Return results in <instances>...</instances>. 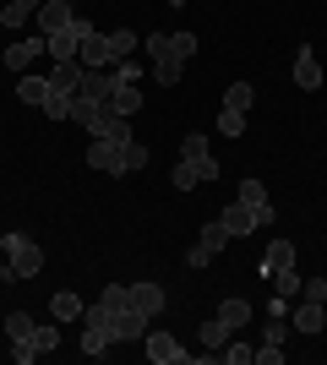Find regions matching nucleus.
I'll return each mask as SVG.
<instances>
[{
  "label": "nucleus",
  "mask_w": 327,
  "mask_h": 365,
  "mask_svg": "<svg viewBox=\"0 0 327 365\" xmlns=\"http://www.w3.org/2000/svg\"><path fill=\"white\" fill-rule=\"evenodd\" d=\"M240 202H246V207H273V197H267V185L256 180V175H246V180H240Z\"/></svg>",
  "instance_id": "obj_28"
},
{
  "label": "nucleus",
  "mask_w": 327,
  "mask_h": 365,
  "mask_svg": "<svg viewBox=\"0 0 327 365\" xmlns=\"http://www.w3.org/2000/svg\"><path fill=\"white\" fill-rule=\"evenodd\" d=\"M295 88H306V93L322 88V61H316L311 44H295Z\"/></svg>",
  "instance_id": "obj_9"
},
{
  "label": "nucleus",
  "mask_w": 327,
  "mask_h": 365,
  "mask_svg": "<svg viewBox=\"0 0 327 365\" xmlns=\"http://www.w3.org/2000/svg\"><path fill=\"white\" fill-rule=\"evenodd\" d=\"M164 6H186V0H164Z\"/></svg>",
  "instance_id": "obj_42"
},
{
  "label": "nucleus",
  "mask_w": 327,
  "mask_h": 365,
  "mask_svg": "<svg viewBox=\"0 0 327 365\" xmlns=\"http://www.w3.org/2000/svg\"><path fill=\"white\" fill-rule=\"evenodd\" d=\"M218 317L229 322V333H240V327L251 322V300H224V305H218Z\"/></svg>",
  "instance_id": "obj_27"
},
{
  "label": "nucleus",
  "mask_w": 327,
  "mask_h": 365,
  "mask_svg": "<svg viewBox=\"0 0 327 365\" xmlns=\"http://www.w3.org/2000/svg\"><path fill=\"white\" fill-rule=\"evenodd\" d=\"M125 300L137 305L142 317H158V311L170 305V294H164V284H153V278H142V284H125Z\"/></svg>",
  "instance_id": "obj_8"
},
{
  "label": "nucleus",
  "mask_w": 327,
  "mask_h": 365,
  "mask_svg": "<svg viewBox=\"0 0 327 365\" xmlns=\"http://www.w3.org/2000/svg\"><path fill=\"white\" fill-rule=\"evenodd\" d=\"M170 44H175V55H180V61H191V55H197V33H170Z\"/></svg>",
  "instance_id": "obj_37"
},
{
  "label": "nucleus",
  "mask_w": 327,
  "mask_h": 365,
  "mask_svg": "<svg viewBox=\"0 0 327 365\" xmlns=\"http://www.w3.org/2000/svg\"><path fill=\"white\" fill-rule=\"evenodd\" d=\"M256 360V349H251V344H240V338H229V344H224V365H251Z\"/></svg>",
  "instance_id": "obj_36"
},
{
  "label": "nucleus",
  "mask_w": 327,
  "mask_h": 365,
  "mask_svg": "<svg viewBox=\"0 0 327 365\" xmlns=\"http://www.w3.org/2000/svg\"><path fill=\"white\" fill-rule=\"evenodd\" d=\"M88 71H109V33H93V38H82V55H77Z\"/></svg>",
  "instance_id": "obj_16"
},
{
  "label": "nucleus",
  "mask_w": 327,
  "mask_h": 365,
  "mask_svg": "<svg viewBox=\"0 0 327 365\" xmlns=\"http://www.w3.org/2000/svg\"><path fill=\"white\" fill-rule=\"evenodd\" d=\"M300 300H327V278H306V284H300Z\"/></svg>",
  "instance_id": "obj_39"
},
{
  "label": "nucleus",
  "mask_w": 327,
  "mask_h": 365,
  "mask_svg": "<svg viewBox=\"0 0 327 365\" xmlns=\"http://www.w3.org/2000/svg\"><path fill=\"white\" fill-rule=\"evenodd\" d=\"M93 115H98V104H93V98H82V93H77V98H71V115H66V120L88 131V125H93Z\"/></svg>",
  "instance_id": "obj_32"
},
{
  "label": "nucleus",
  "mask_w": 327,
  "mask_h": 365,
  "mask_svg": "<svg viewBox=\"0 0 327 365\" xmlns=\"http://www.w3.org/2000/svg\"><path fill=\"white\" fill-rule=\"evenodd\" d=\"M55 344H61V333H55V327H33V338H22V344H11V354L22 365H33L38 360V354H49L55 349Z\"/></svg>",
  "instance_id": "obj_10"
},
{
  "label": "nucleus",
  "mask_w": 327,
  "mask_h": 365,
  "mask_svg": "<svg viewBox=\"0 0 327 365\" xmlns=\"http://www.w3.org/2000/svg\"><path fill=\"white\" fill-rule=\"evenodd\" d=\"M44 93H49V76H38V71L16 76V98H22V104H44Z\"/></svg>",
  "instance_id": "obj_21"
},
{
  "label": "nucleus",
  "mask_w": 327,
  "mask_h": 365,
  "mask_svg": "<svg viewBox=\"0 0 327 365\" xmlns=\"http://www.w3.org/2000/svg\"><path fill=\"white\" fill-rule=\"evenodd\" d=\"M170 180H175V191H197L202 180H218V158L213 153H207V158H180Z\"/></svg>",
  "instance_id": "obj_6"
},
{
  "label": "nucleus",
  "mask_w": 327,
  "mask_h": 365,
  "mask_svg": "<svg viewBox=\"0 0 327 365\" xmlns=\"http://www.w3.org/2000/svg\"><path fill=\"white\" fill-rule=\"evenodd\" d=\"M104 300H109V338L115 344H137V338H147V322L137 305L125 300V284H104Z\"/></svg>",
  "instance_id": "obj_1"
},
{
  "label": "nucleus",
  "mask_w": 327,
  "mask_h": 365,
  "mask_svg": "<svg viewBox=\"0 0 327 365\" xmlns=\"http://www.w3.org/2000/svg\"><path fill=\"white\" fill-rule=\"evenodd\" d=\"M88 131H93V137H109V142H125V137H131V125H125V115L115 104H98V115H93Z\"/></svg>",
  "instance_id": "obj_11"
},
{
  "label": "nucleus",
  "mask_w": 327,
  "mask_h": 365,
  "mask_svg": "<svg viewBox=\"0 0 327 365\" xmlns=\"http://www.w3.org/2000/svg\"><path fill=\"white\" fill-rule=\"evenodd\" d=\"M71 16H77V11H71L66 0H44V6H38V33L49 38V33H61L66 22H71Z\"/></svg>",
  "instance_id": "obj_15"
},
{
  "label": "nucleus",
  "mask_w": 327,
  "mask_h": 365,
  "mask_svg": "<svg viewBox=\"0 0 327 365\" xmlns=\"http://www.w3.org/2000/svg\"><path fill=\"white\" fill-rule=\"evenodd\" d=\"M88 169H98V175L115 169V142H109V137H93V148H88Z\"/></svg>",
  "instance_id": "obj_24"
},
{
  "label": "nucleus",
  "mask_w": 327,
  "mask_h": 365,
  "mask_svg": "<svg viewBox=\"0 0 327 365\" xmlns=\"http://www.w3.org/2000/svg\"><path fill=\"white\" fill-rule=\"evenodd\" d=\"M82 311H88V305H82V300H77L71 289L49 294V317H55V322H82Z\"/></svg>",
  "instance_id": "obj_19"
},
{
  "label": "nucleus",
  "mask_w": 327,
  "mask_h": 365,
  "mask_svg": "<svg viewBox=\"0 0 327 365\" xmlns=\"http://www.w3.org/2000/svg\"><path fill=\"white\" fill-rule=\"evenodd\" d=\"M267 284H273V294H284V300H295L306 278L295 273V262H284V267H273V273H267Z\"/></svg>",
  "instance_id": "obj_18"
},
{
  "label": "nucleus",
  "mask_w": 327,
  "mask_h": 365,
  "mask_svg": "<svg viewBox=\"0 0 327 365\" xmlns=\"http://www.w3.org/2000/svg\"><path fill=\"white\" fill-rule=\"evenodd\" d=\"M218 131L224 137H246V115L240 109H218Z\"/></svg>",
  "instance_id": "obj_34"
},
{
  "label": "nucleus",
  "mask_w": 327,
  "mask_h": 365,
  "mask_svg": "<svg viewBox=\"0 0 327 365\" xmlns=\"http://www.w3.org/2000/svg\"><path fill=\"white\" fill-rule=\"evenodd\" d=\"M77 93H82V98H93V104H109V93H115V76H109V71H88V66H82Z\"/></svg>",
  "instance_id": "obj_13"
},
{
  "label": "nucleus",
  "mask_w": 327,
  "mask_h": 365,
  "mask_svg": "<svg viewBox=\"0 0 327 365\" xmlns=\"http://www.w3.org/2000/svg\"><path fill=\"white\" fill-rule=\"evenodd\" d=\"M49 55H55V61H77V55H82V38H77L71 22H66L61 33H49Z\"/></svg>",
  "instance_id": "obj_17"
},
{
  "label": "nucleus",
  "mask_w": 327,
  "mask_h": 365,
  "mask_svg": "<svg viewBox=\"0 0 327 365\" xmlns=\"http://www.w3.org/2000/svg\"><path fill=\"white\" fill-rule=\"evenodd\" d=\"M218 218H224V229H229V240H240V235H251V229H267V224H273V207H246V202L234 197Z\"/></svg>",
  "instance_id": "obj_4"
},
{
  "label": "nucleus",
  "mask_w": 327,
  "mask_h": 365,
  "mask_svg": "<svg viewBox=\"0 0 327 365\" xmlns=\"http://www.w3.org/2000/svg\"><path fill=\"white\" fill-rule=\"evenodd\" d=\"M6 338H11V344L33 338V317H28V311H11V317H6Z\"/></svg>",
  "instance_id": "obj_33"
},
{
  "label": "nucleus",
  "mask_w": 327,
  "mask_h": 365,
  "mask_svg": "<svg viewBox=\"0 0 327 365\" xmlns=\"http://www.w3.org/2000/svg\"><path fill=\"white\" fill-rule=\"evenodd\" d=\"M180 158H207V137L202 131H191V137L180 142Z\"/></svg>",
  "instance_id": "obj_38"
},
{
  "label": "nucleus",
  "mask_w": 327,
  "mask_h": 365,
  "mask_svg": "<svg viewBox=\"0 0 327 365\" xmlns=\"http://www.w3.org/2000/svg\"><path fill=\"white\" fill-rule=\"evenodd\" d=\"M109 104H115V109H120V115H125V120H131V115H137V109H142V88H131V82H120V88L109 93Z\"/></svg>",
  "instance_id": "obj_25"
},
{
  "label": "nucleus",
  "mask_w": 327,
  "mask_h": 365,
  "mask_svg": "<svg viewBox=\"0 0 327 365\" xmlns=\"http://www.w3.org/2000/svg\"><path fill=\"white\" fill-rule=\"evenodd\" d=\"M137 169H147V148H142L137 137L115 142V169H109V175H137Z\"/></svg>",
  "instance_id": "obj_12"
},
{
  "label": "nucleus",
  "mask_w": 327,
  "mask_h": 365,
  "mask_svg": "<svg viewBox=\"0 0 327 365\" xmlns=\"http://www.w3.org/2000/svg\"><path fill=\"white\" fill-rule=\"evenodd\" d=\"M229 322H224V317H218V311H213V317H207L202 322V344H207V354H213V349H224V344H229Z\"/></svg>",
  "instance_id": "obj_22"
},
{
  "label": "nucleus",
  "mask_w": 327,
  "mask_h": 365,
  "mask_svg": "<svg viewBox=\"0 0 327 365\" xmlns=\"http://www.w3.org/2000/svg\"><path fill=\"white\" fill-rule=\"evenodd\" d=\"M137 44H142V38H137L131 28L109 33V66H115V61H131V55H137Z\"/></svg>",
  "instance_id": "obj_23"
},
{
  "label": "nucleus",
  "mask_w": 327,
  "mask_h": 365,
  "mask_svg": "<svg viewBox=\"0 0 327 365\" xmlns=\"http://www.w3.org/2000/svg\"><path fill=\"white\" fill-rule=\"evenodd\" d=\"M202 245H207V251H213V257H218V251H224V245H229V229H224V218H207V224H202Z\"/></svg>",
  "instance_id": "obj_29"
},
{
  "label": "nucleus",
  "mask_w": 327,
  "mask_h": 365,
  "mask_svg": "<svg viewBox=\"0 0 327 365\" xmlns=\"http://www.w3.org/2000/svg\"><path fill=\"white\" fill-rule=\"evenodd\" d=\"M284 338H289V317H267L262 322V344H279L284 349Z\"/></svg>",
  "instance_id": "obj_35"
},
{
  "label": "nucleus",
  "mask_w": 327,
  "mask_h": 365,
  "mask_svg": "<svg viewBox=\"0 0 327 365\" xmlns=\"http://www.w3.org/2000/svg\"><path fill=\"white\" fill-rule=\"evenodd\" d=\"M109 344H115V338H109L104 327H82V354H93V360H98V354H109Z\"/></svg>",
  "instance_id": "obj_31"
},
{
  "label": "nucleus",
  "mask_w": 327,
  "mask_h": 365,
  "mask_svg": "<svg viewBox=\"0 0 327 365\" xmlns=\"http://www.w3.org/2000/svg\"><path fill=\"white\" fill-rule=\"evenodd\" d=\"M295 311V333L300 338H316L327 327V317H322V300H306V305H289Z\"/></svg>",
  "instance_id": "obj_14"
},
{
  "label": "nucleus",
  "mask_w": 327,
  "mask_h": 365,
  "mask_svg": "<svg viewBox=\"0 0 327 365\" xmlns=\"http://www.w3.org/2000/svg\"><path fill=\"white\" fill-rule=\"evenodd\" d=\"M38 6H44V0H6V6H0V28H22L28 16H38Z\"/></svg>",
  "instance_id": "obj_20"
},
{
  "label": "nucleus",
  "mask_w": 327,
  "mask_h": 365,
  "mask_svg": "<svg viewBox=\"0 0 327 365\" xmlns=\"http://www.w3.org/2000/svg\"><path fill=\"white\" fill-rule=\"evenodd\" d=\"M38 55H49V38L44 33H33V38H16V44H6V71H28L33 61H38Z\"/></svg>",
  "instance_id": "obj_7"
},
{
  "label": "nucleus",
  "mask_w": 327,
  "mask_h": 365,
  "mask_svg": "<svg viewBox=\"0 0 327 365\" xmlns=\"http://www.w3.org/2000/svg\"><path fill=\"white\" fill-rule=\"evenodd\" d=\"M279 360H284L279 344H256V365H279Z\"/></svg>",
  "instance_id": "obj_40"
},
{
  "label": "nucleus",
  "mask_w": 327,
  "mask_h": 365,
  "mask_svg": "<svg viewBox=\"0 0 327 365\" xmlns=\"http://www.w3.org/2000/svg\"><path fill=\"white\" fill-rule=\"evenodd\" d=\"M207 262H213V251L197 240V245H191V257H186V267H207Z\"/></svg>",
  "instance_id": "obj_41"
},
{
  "label": "nucleus",
  "mask_w": 327,
  "mask_h": 365,
  "mask_svg": "<svg viewBox=\"0 0 327 365\" xmlns=\"http://www.w3.org/2000/svg\"><path fill=\"white\" fill-rule=\"evenodd\" d=\"M142 344H147V360H153V365H197V354L180 349V338H175V333H153V327H147Z\"/></svg>",
  "instance_id": "obj_5"
},
{
  "label": "nucleus",
  "mask_w": 327,
  "mask_h": 365,
  "mask_svg": "<svg viewBox=\"0 0 327 365\" xmlns=\"http://www.w3.org/2000/svg\"><path fill=\"white\" fill-rule=\"evenodd\" d=\"M251 104H256V88H251V82H229V93H224V109H240V115H251Z\"/></svg>",
  "instance_id": "obj_26"
},
{
  "label": "nucleus",
  "mask_w": 327,
  "mask_h": 365,
  "mask_svg": "<svg viewBox=\"0 0 327 365\" xmlns=\"http://www.w3.org/2000/svg\"><path fill=\"white\" fill-rule=\"evenodd\" d=\"M142 49H147V66H153V76L164 82V88H175V82L186 76V61L175 55V44L164 38V33H153V38H142Z\"/></svg>",
  "instance_id": "obj_2"
},
{
  "label": "nucleus",
  "mask_w": 327,
  "mask_h": 365,
  "mask_svg": "<svg viewBox=\"0 0 327 365\" xmlns=\"http://www.w3.org/2000/svg\"><path fill=\"white\" fill-rule=\"evenodd\" d=\"M284 262H295V240H273L262 257V273H273V267H284Z\"/></svg>",
  "instance_id": "obj_30"
},
{
  "label": "nucleus",
  "mask_w": 327,
  "mask_h": 365,
  "mask_svg": "<svg viewBox=\"0 0 327 365\" xmlns=\"http://www.w3.org/2000/svg\"><path fill=\"white\" fill-rule=\"evenodd\" d=\"M0 251H6V262H11L16 267V278H38L44 273V251H38V240H28V235H6V240H0Z\"/></svg>",
  "instance_id": "obj_3"
}]
</instances>
